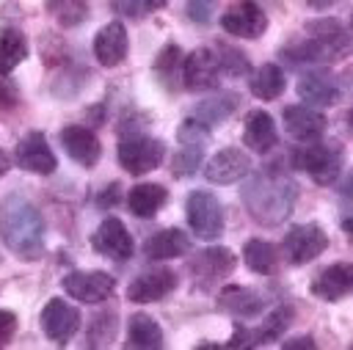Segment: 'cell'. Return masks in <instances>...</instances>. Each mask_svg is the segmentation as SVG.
<instances>
[{"label":"cell","instance_id":"6da1fadb","mask_svg":"<svg viewBox=\"0 0 353 350\" xmlns=\"http://www.w3.org/2000/svg\"><path fill=\"white\" fill-rule=\"evenodd\" d=\"M298 187L287 174L262 168L243 185V204L248 215L262 226H279L292 215Z\"/></svg>","mask_w":353,"mask_h":350},{"label":"cell","instance_id":"7a4b0ae2","mask_svg":"<svg viewBox=\"0 0 353 350\" xmlns=\"http://www.w3.org/2000/svg\"><path fill=\"white\" fill-rule=\"evenodd\" d=\"M0 240L19 259H39L44 254V220L25 196H11L3 201Z\"/></svg>","mask_w":353,"mask_h":350},{"label":"cell","instance_id":"3957f363","mask_svg":"<svg viewBox=\"0 0 353 350\" xmlns=\"http://www.w3.org/2000/svg\"><path fill=\"white\" fill-rule=\"evenodd\" d=\"M342 146L339 143H309L295 152V165L306 171L317 185H334L342 174Z\"/></svg>","mask_w":353,"mask_h":350},{"label":"cell","instance_id":"277c9868","mask_svg":"<svg viewBox=\"0 0 353 350\" xmlns=\"http://www.w3.org/2000/svg\"><path fill=\"white\" fill-rule=\"evenodd\" d=\"M188 223L199 240H218L223 231V212L210 190H193L185 204Z\"/></svg>","mask_w":353,"mask_h":350},{"label":"cell","instance_id":"5b68a950","mask_svg":"<svg viewBox=\"0 0 353 350\" xmlns=\"http://www.w3.org/2000/svg\"><path fill=\"white\" fill-rule=\"evenodd\" d=\"M165 146L149 135H130L119 143V165L127 174H149L163 163Z\"/></svg>","mask_w":353,"mask_h":350},{"label":"cell","instance_id":"8992f818","mask_svg":"<svg viewBox=\"0 0 353 350\" xmlns=\"http://www.w3.org/2000/svg\"><path fill=\"white\" fill-rule=\"evenodd\" d=\"M328 248V234L314 226V223H301V226H292L281 243V251L287 256L290 265H303V262H312L317 259L323 251Z\"/></svg>","mask_w":353,"mask_h":350},{"label":"cell","instance_id":"52a82bcc","mask_svg":"<svg viewBox=\"0 0 353 350\" xmlns=\"http://www.w3.org/2000/svg\"><path fill=\"white\" fill-rule=\"evenodd\" d=\"M221 28L237 39H259L268 30V17L254 0H234L221 14Z\"/></svg>","mask_w":353,"mask_h":350},{"label":"cell","instance_id":"ba28073f","mask_svg":"<svg viewBox=\"0 0 353 350\" xmlns=\"http://www.w3.org/2000/svg\"><path fill=\"white\" fill-rule=\"evenodd\" d=\"M63 289L80 303H102L113 295L116 278L102 270H74L63 278Z\"/></svg>","mask_w":353,"mask_h":350},{"label":"cell","instance_id":"9c48e42d","mask_svg":"<svg viewBox=\"0 0 353 350\" xmlns=\"http://www.w3.org/2000/svg\"><path fill=\"white\" fill-rule=\"evenodd\" d=\"M80 328V311L74 306H69L63 298H50L47 306L41 309V331L47 333V339L66 344Z\"/></svg>","mask_w":353,"mask_h":350},{"label":"cell","instance_id":"30bf717a","mask_svg":"<svg viewBox=\"0 0 353 350\" xmlns=\"http://www.w3.org/2000/svg\"><path fill=\"white\" fill-rule=\"evenodd\" d=\"M248 171H251V157L237 146H226V149L215 152L210 157V163L204 165V176L215 185H234V182L245 179Z\"/></svg>","mask_w":353,"mask_h":350},{"label":"cell","instance_id":"8fae6325","mask_svg":"<svg viewBox=\"0 0 353 350\" xmlns=\"http://www.w3.org/2000/svg\"><path fill=\"white\" fill-rule=\"evenodd\" d=\"M14 160H17V165H19L22 171L41 174V176H47V174H52V171L58 168V160H55V154H52L47 138H44L41 132H36V130L28 132V135L17 143Z\"/></svg>","mask_w":353,"mask_h":350},{"label":"cell","instance_id":"7c38bea8","mask_svg":"<svg viewBox=\"0 0 353 350\" xmlns=\"http://www.w3.org/2000/svg\"><path fill=\"white\" fill-rule=\"evenodd\" d=\"M218 77H221V66H218V58L210 47L193 50L182 63V80H185V88H190V91L215 88Z\"/></svg>","mask_w":353,"mask_h":350},{"label":"cell","instance_id":"4fadbf2b","mask_svg":"<svg viewBox=\"0 0 353 350\" xmlns=\"http://www.w3.org/2000/svg\"><path fill=\"white\" fill-rule=\"evenodd\" d=\"M234 265H237V259H234V254H232L229 248L212 245V248L199 251V254L190 259L188 267H190V276H193L196 281H201V284H215V281L226 278V276L234 270Z\"/></svg>","mask_w":353,"mask_h":350},{"label":"cell","instance_id":"5bb4252c","mask_svg":"<svg viewBox=\"0 0 353 350\" xmlns=\"http://www.w3.org/2000/svg\"><path fill=\"white\" fill-rule=\"evenodd\" d=\"M94 248L102 254V256H110V259H130L132 256V237L127 231V226L119 220V218H105L97 231H94Z\"/></svg>","mask_w":353,"mask_h":350},{"label":"cell","instance_id":"9a60e30c","mask_svg":"<svg viewBox=\"0 0 353 350\" xmlns=\"http://www.w3.org/2000/svg\"><path fill=\"white\" fill-rule=\"evenodd\" d=\"M176 287V276L168 267H152L146 273H141L130 287H127V298L132 303H154L160 298H165L171 289Z\"/></svg>","mask_w":353,"mask_h":350},{"label":"cell","instance_id":"2e32d148","mask_svg":"<svg viewBox=\"0 0 353 350\" xmlns=\"http://www.w3.org/2000/svg\"><path fill=\"white\" fill-rule=\"evenodd\" d=\"M298 94L309 107H328L339 99V85L325 69H312L298 77Z\"/></svg>","mask_w":353,"mask_h":350},{"label":"cell","instance_id":"e0dca14e","mask_svg":"<svg viewBox=\"0 0 353 350\" xmlns=\"http://www.w3.org/2000/svg\"><path fill=\"white\" fill-rule=\"evenodd\" d=\"M281 119H284V130L295 141H317L328 127L325 116L309 105H287Z\"/></svg>","mask_w":353,"mask_h":350},{"label":"cell","instance_id":"ac0fdd59","mask_svg":"<svg viewBox=\"0 0 353 350\" xmlns=\"http://www.w3.org/2000/svg\"><path fill=\"white\" fill-rule=\"evenodd\" d=\"M306 36L320 47L323 61L342 58L347 52V47H350V36L336 19H314V22H309L306 25Z\"/></svg>","mask_w":353,"mask_h":350},{"label":"cell","instance_id":"d6986e66","mask_svg":"<svg viewBox=\"0 0 353 350\" xmlns=\"http://www.w3.org/2000/svg\"><path fill=\"white\" fill-rule=\"evenodd\" d=\"M61 143H63L66 154H69L74 163L85 165V168L97 165V160H99V154H102L99 138H97L88 127H80V124L63 127V130H61Z\"/></svg>","mask_w":353,"mask_h":350},{"label":"cell","instance_id":"ffe728a7","mask_svg":"<svg viewBox=\"0 0 353 350\" xmlns=\"http://www.w3.org/2000/svg\"><path fill=\"white\" fill-rule=\"evenodd\" d=\"M127 47L130 41H127V30L121 22H108L94 36V55L102 66H119L127 58Z\"/></svg>","mask_w":353,"mask_h":350},{"label":"cell","instance_id":"44dd1931","mask_svg":"<svg viewBox=\"0 0 353 350\" xmlns=\"http://www.w3.org/2000/svg\"><path fill=\"white\" fill-rule=\"evenodd\" d=\"M353 289V270L345 262H336L331 267H325L323 273H317V278L312 281V292L320 300H342L347 292Z\"/></svg>","mask_w":353,"mask_h":350},{"label":"cell","instance_id":"7402d4cb","mask_svg":"<svg viewBox=\"0 0 353 350\" xmlns=\"http://www.w3.org/2000/svg\"><path fill=\"white\" fill-rule=\"evenodd\" d=\"M243 141L251 152H259V154H268L276 141H279V132H276V121L268 110H251L248 119H245V130H243Z\"/></svg>","mask_w":353,"mask_h":350},{"label":"cell","instance_id":"603a6c76","mask_svg":"<svg viewBox=\"0 0 353 350\" xmlns=\"http://www.w3.org/2000/svg\"><path fill=\"white\" fill-rule=\"evenodd\" d=\"M188 251H190V240H188V234L182 229H163V231L152 234L146 240V245H143L146 259H154V262L176 259V256H182Z\"/></svg>","mask_w":353,"mask_h":350},{"label":"cell","instance_id":"cb8c5ba5","mask_svg":"<svg viewBox=\"0 0 353 350\" xmlns=\"http://www.w3.org/2000/svg\"><path fill=\"white\" fill-rule=\"evenodd\" d=\"M218 306H221L223 311L234 314V317H254V314L262 311L265 300H262V295H256L254 289L232 284V287H223V289H221Z\"/></svg>","mask_w":353,"mask_h":350},{"label":"cell","instance_id":"d4e9b609","mask_svg":"<svg viewBox=\"0 0 353 350\" xmlns=\"http://www.w3.org/2000/svg\"><path fill=\"white\" fill-rule=\"evenodd\" d=\"M168 193L163 185H154V182H143V185H135L127 196V207L132 215L138 218H152L163 204H165Z\"/></svg>","mask_w":353,"mask_h":350},{"label":"cell","instance_id":"484cf974","mask_svg":"<svg viewBox=\"0 0 353 350\" xmlns=\"http://www.w3.org/2000/svg\"><path fill=\"white\" fill-rule=\"evenodd\" d=\"M243 259L259 276H273L279 270V251H276V245L268 243V240H259V237H254V240L245 243Z\"/></svg>","mask_w":353,"mask_h":350},{"label":"cell","instance_id":"4316f807","mask_svg":"<svg viewBox=\"0 0 353 350\" xmlns=\"http://www.w3.org/2000/svg\"><path fill=\"white\" fill-rule=\"evenodd\" d=\"M163 344V331L149 314H132L127 322V347L152 350Z\"/></svg>","mask_w":353,"mask_h":350},{"label":"cell","instance_id":"83f0119b","mask_svg":"<svg viewBox=\"0 0 353 350\" xmlns=\"http://www.w3.org/2000/svg\"><path fill=\"white\" fill-rule=\"evenodd\" d=\"M25 58H28L25 33L17 28H6L0 33V74H11Z\"/></svg>","mask_w":353,"mask_h":350},{"label":"cell","instance_id":"f1b7e54d","mask_svg":"<svg viewBox=\"0 0 353 350\" xmlns=\"http://www.w3.org/2000/svg\"><path fill=\"white\" fill-rule=\"evenodd\" d=\"M284 91V72L279 63H262L256 69V74L251 77V94L262 102L279 99Z\"/></svg>","mask_w":353,"mask_h":350},{"label":"cell","instance_id":"f546056e","mask_svg":"<svg viewBox=\"0 0 353 350\" xmlns=\"http://www.w3.org/2000/svg\"><path fill=\"white\" fill-rule=\"evenodd\" d=\"M234 107H237V96H234V94L210 96V99H204V102L196 107V119H199L201 124H207V127H210V124H218V121L229 119Z\"/></svg>","mask_w":353,"mask_h":350},{"label":"cell","instance_id":"4dcf8cb0","mask_svg":"<svg viewBox=\"0 0 353 350\" xmlns=\"http://www.w3.org/2000/svg\"><path fill=\"white\" fill-rule=\"evenodd\" d=\"M290 322H292V309L290 306H276V309H270L268 314H265V322H262V328H259V333L254 336V344H259V342H276L287 328H290Z\"/></svg>","mask_w":353,"mask_h":350},{"label":"cell","instance_id":"1f68e13d","mask_svg":"<svg viewBox=\"0 0 353 350\" xmlns=\"http://www.w3.org/2000/svg\"><path fill=\"white\" fill-rule=\"evenodd\" d=\"M47 11L63 28H77L88 17V0H47Z\"/></svg>","mask_w":353,"mask_h":350},{"label":"cell","instance_id":"d6a6232c","mask_svg":"<svg viewBox=\"0 0 353 350\" xmlns=\"http://www.w3.org/2000/svg\"><path fill=\"white\" fill-rule=\"evenodd\" d=\"M215 52V58H218V66H221V72H226V74H232V77H243V74H248V58L240 52V50H234V47H218V50H212Z\"/></svg>","mask_w":353,"mask_h":350},{"label":"cell","instance_id":"836d02e7","mask_svg":"<svg viewBox=\"0 0 353 350\" xmlns=\"http://www.w3.org/2000/svg\"><path fill=\"white\" fill-rule=\"evenodd\" d=\"M199 165H201V146L182 143V152H176V157L171 163V171H174V176H190L199 171Z\"/></svg>","mask_w":353,"mask_h":350},{"label":"cell","instance_id":"e575fe53","mask_svg":"<svg viewBox=\"0 0 353 350\" xmlns=\"http://www.w3.org/2000/svg\"><path fill=\"white\" fill-rule=\"evenodd\" d=\"M179 58H182V52H179V47L176 44H168V47H163V52L157 55V61H154V72H157V77L171 88L174 85V80H171V74L176 72V66H179Z\"/></svg>","mask_w":353,"mask_h":350},{"label":"cell","instance_id":"d590c367","mask_svg":"<svg viewBox=\"0 0 353 350\" xmlns=\"http://www.w3.org/2000/svg\"><path fill=\"white\" fill-rule=\"evenodd\" d=\"M176 138H179L182 143H190V146H204L207 138H210V130H207V124H201L199 119H188V121L179 124Z\"/></svg>","mask_w":353,"mask_h":350},{"label":"cell","instance_id":"8d00e7d4","mask_svg":"<svg viewBox=\"0 0 353 350\" xmlns=\"http://www.w3.org/2000/svg\"><path fill=\"white\" fill-rule=\"evenodd\" d=\"M17 102H19V91H17V85H14L6 74H0V107H3V110H11Z\"/></svg>","mask_w":353,"mask_h":350},{"label":"cell","instance_id":"74e56055","mask_svg":"<svg viewBox=\"0 0 353 350\" xmlns=\"http://www.w3.org/2000/svg\"><path fill=\"white\" fill-rule=\"evenodd\" d=\"M94 331H99V333H102L99 344L113 342V336H116V314H105V317H99V320L94 322ZM94 331H91V333H94Z\"/></svg>","mask_w":353,"mask_h":350},{"label":"cell","instance_id":"f35d334b","mask_svg":"<svg viewBox=\"0 0 353 350\" xmlns=\"http://www.w3.org/2000/svg\"><path fill=\"white\" fill-rule=\"evenodd\" d=\"M14 331H17V317L11 311H0V347L11 342Z\"/></svg>","mask_w":353,"mask_h":350},{"label":"cell","instance_id":"ab89813d","mask_svg":"<svg viewBox=\"0 0 353 350\" xmlns=\"http://www.w3.org/2000/svg\"><path fill=\"white\" fill-rule=\"evenodd\" d=\"M229 344H232V347H237V344H254V336H251L248 328H243V325L237 322V325H234V333H232V339H229Z\"/></svg>","mask_w":353,"mask_h":350},{"label":"cell","instance_id":"60d3db41","mask_svg":"<svg viewBox=\"0 0 353 350\" xmlns=\"http://www.w3.org/2000/svg\"><path fill=\"white\" fill-rule=\"evenodd\" d=\"M113 6H116L121 14H127V17H135V14H138V0H113Z\"/></svg>","mask_w":353,"mask_h":350},{"label":"cell","instance_id":"b9f144b4","mask_svg":"<svg viewBox=\"0 0 353 350\" xmlns=\"http://www.w3.org/2000/svg\"><path fill=\"white\" fill-rule=\"evenodd\" d=\"M284 344H287V347H309V350L314 347V342H312L309 336H298V339H287Z\"/></svg>","mask_w":353,"mask_h":350},{"label":"cell","instance_id":"7bdbcfd3","mask_svg":"<svg viewBox=\"0 0 353 350\" xmlns=\"http://www.w3.org/2000/svg\"><path fill=\"white\" fill-rule=\"evenodd\" d=\"M309 3V8H314V11H325V8H331L334 3H339V0H306Z\"/></svg>","mask_w":353,"mask_h":350},{"label":"cell","instance_id":"ee69618b","mask_svg":"<svg viewBox=\"0 0 353 350\" xmlns=\"http://www.w3.org/2000/svg\"><path fill=\"white\" fill-rule=\"evenodd\" d=\"M8 168H11V160H8V154H6L3 149H0V176H3V174H6Z\"/></svg>","mask_w":353,"mask_h":350},{"label":"cell","instance_id":"f6af8a7d","mask_svg":"<svg viewBox=\"0 0 353 350\" xmlns=\"http://www.w3.org/2000/svg\"><path fill=\"white\" fill-rule=\"evenodd\" d=\"M165 3H168V0H146V6H149V8H163Z\"/></svg>","mask_w":353,"mask_h":350},{"label":"cell","instance_id":"bcb514c9","mask_svg":"<svg viewBox=\"0 0 353 350\" xmlns=\"http://www.w3.org/2000/svg\"><path fill=\"white\" fill-rule=\"evenodd\" d=\"M204 3H212V0H204Z\"/></svg>","mask_w":353,"mask_h":350}]
</instances>
